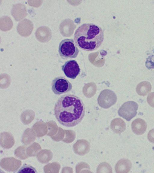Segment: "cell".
I'll return each instance as SVG.
<instances>
[{
  "label": "cell",
  "mask_w": 154,
  "mask_h": 173,
  "mask_svg": "<svg viewBox=\"0 0 154 173\" xmlns=\"http://www.w3.org/2000/svg\"><path fill=\"white\" fill-rule=\"evenodd\" d=\"M71 83L62 76L55 77L52 80L51 89L54 93L60 95L70 91L72 89Z\"/></svg>",
  "instance_id": "277c9868"
},
{
  "label": "cell",
  "mask_w": 154,
  "mask_h": 173,
  "mask_svg": "<svg viewBox=\"0 0 154 173\" xmlns=\"http://www.w3.org/2000/svg\"><path fill=\"white\" fill-rule=\"evenodd\" d=\"M17 173H37L35 168L32 166L27 164H24L23 165L18 171Z\"/></svg>",
  "instance_id": "4fadbf2b"
},
{
  "label": "cell",
  "mask_w": 154,
  "mask_h": 173,
  "mask_svg": "<svg viewBox=\"0 0 154 173\" xmlns=\"http://www.w3.org/2000/svg\"><path fill=\"white\" fill-rule=\"evenodd\" d=\"M104 38V32L101 28L92 23L83 24L77 29L74 34L76 45L87 51L97 49L101 45Z\"/></svg>",
  "instance_id": "7a4b0ae2"
},
{
  "label": "cell",
  "mask_w": 154,
  "mask_h": 173,
  "mask_svg": "<svg viewBox=\"0 0 154 173\" xmlns=\"http://www.w3.org/2000/svg\"><path fill=\"white\" fill-rule=\"evenodd\" d=\"M145 65L149 69L154 68V55H150L146 58Z\"/></svg>",
  "instance_id": "5bb4252c"
},
{
  "label": "cell",
  "mask_w": 154,
  "mask_h": 173,
  "mask_svg": "<svg viewBox=\"0 0 154 173\" xmlns=\"http://www.w3.org/2000/svg\"><path fill=\"white\" fill-rule=\"evenodd\" d=\"M146 127L145 122L140 119L135 120L131 124L133 131L137 135H141L144 133L146 130Z\"/></svg>",
  "instance_id": "9c48e42d"
},
{
  "label": "cell",
  "mask_w": 154,
  "mask_h": 173,
  "mask_svg": "<svg viewBox=\"0 0 154 173\" xmlns=\"http://www.w3.org/2000/svg\"><path fill=\"white\" fill-rule=\"evenodd\" d=\"M117 122L113 120L111 123V129L115 133H120L125 131L126 129V125L125 122L121 119H118Z\"/></svg>",
  "instance_id": "8fae6325"
},
{
  "label": "cell",
  "mask_w": 154,
  "mask_h": 173,
  "mask_svg": "<svg viewBox=\"0 0 154 173\" xmlns=\"http://www.w3.org/2000/svg\"><path fill=\"white\" fill-rule=\"evenodd\" d=\"M54 113L60 124L67 127H73L83 119L85 107L80 98L73 94H66L61 96L55 104Z\"/></svg>",
  "instance_id": "6da1fadb"
},
{
  "label": "cell",
  "mask_w": 154,
  "mask_h": 173,
  "mask_svg": "<svg viewBox=\"0 0 154 173\" xmlns=\"http://www.w3.org/2000/svg\"><path fill=\"white\" fill-rule=\"evenodd\" d=\"M79 50L72 39H65L60 43L58 52L60 56L63 59L76 58Z\"/></svg>",
  "instance_id": "3957f363"
},
{
  "label": "cell",
  "mask_w": 154,
  "mask_h": 173,
  "mask_svg": "<svg viewBox=\"0 0 154 173\" xmlns=\"http://www.w3.org/2000/svg\"><path fill=\"white\" fill-rule=\"evenodd\" d=\"M97 172L112 173V169L110 165L107 163L103 162L100 164L97 168Z\"/></svg>",
  "instance_id": "7c38bea8"
},
{
  "label": "cell",
  "mask_w": 154,
  "mask_h": 173,
  "mask_svg": "<svg viewBox=\"0 0 154 173\" xmlns=\"http://www.w3.org/2000/svg\"><path fill=\"white\" fill-rule=\"evenodd\" d=\"M138 105L134 101H128L124 103L119 110V116L129 121L136 115Z\"/></svg>",
  "instance_id": "5b68a950"
},
{
  "label": "cell",
  "mask_w": 154,
  "mask_h": 173,
  "mask_svg": "<svg viewBox=\"0 0 154 173\" xmlns=\"http://www.w3.org/2000/svg\"><path fill=\"white\" fill-rule=\"evenodd\" d=\"M131 163L129 160L123 159L119 160L115 166V171L117 173L128 172L131 168Z\"/></svg>",
  "instance_id": "30bf717a"
},
{
  "label": "cell",
  "mask_w": 154,
  "mask_h": 173,
  "mask_svg": "<svg viewBox=\"0 0 154 173\" xmlns=\"http://www.w3.org/2000/svg\"><path fill=\"white\" fill-rule=\"evenodd\" d=\"M90 147L89 142L84 139L77 140L73 146L74 152L80 156H83L88 153L90 150Z\"/></svg>",
  "instance_id": "ba28073f"
},
{
  "label": "cell",
  "mask_w": 154,
  "mask_h": 173,
  "mask_svg": "<svg viewBox=\"0 0 154 173\" xmlns=\"http://www.w3.org/2000/svg\"><path fill=\"white\" fill-rule=\"evenodd\" d=\"M62 71L68 78L75 79L80 73L81 70L77 61L72 59L66 62L61 66Z\"/></svg>",
  "instance_id": "52a82bcc"
},
{
  "label": "cell",
  "mask_w": 154,
  "mask_h": 173,
  "mask_svg": "<svg viewBox=\"0 0 154 173\" xmlns=\"http://www.w3.org/2000/svg\"><path fill=\"white\" fill-rule=\"evenodd\" d=\"M98 103L101 107L108 108L116 102L117 97L114 93L109 90H104L100 94L97 99Z\"/></svg>",
  "instance_id": "8992f818"
},
{
  "label": "cell",
  "mask_w": 154,
  "mask_h": 173,
  "mask_svg": "<svg viewBox=\"0 0 154 173\" xmlns=\"http://www.w3.org/2000/svg\"><path fill=\"white\" fill-rule=\"evenodd\" d=\"M148 138L149 141L154 143V129L151 130L149 132Z\"/></svg>",
  "instance_id": "9a60e30c"
}]
</instances>
